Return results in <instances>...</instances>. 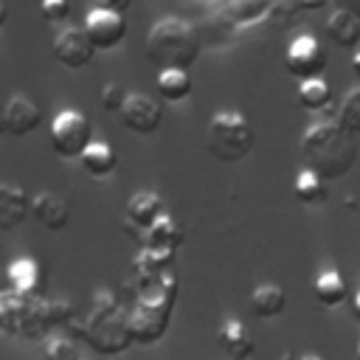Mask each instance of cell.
Listing matches in <instances>:
<instances>
[{"mask_svg": "<svg viewBox=\"0 0 360 360\" xmlns=\"http://www.w3.org/2000/svg\"><path fill=\"white\" fill-rule=\"evenodd\" d=\"M357 360H360V346H357Z\"/></svg>", "mask_w": 360, "mask_h": 360, "instance_id": "cell-40", "label": "cell"}, {"mask_svg": "<svg viewBox=\"0 0 360 360\" xmlns=\"http://www.w3.org/2000/svg\"><path fill=\"white\" fill-rule=\"evenodd\" d=\"M292 191H295L298 202L312 205V208H315V205H323V202H326V197H329L323 177H318V174H315V172H309V169H301V172L295 174Z\"/></svg>", "mask_w": 360, "mask_h": 360, "instance_id": "cell-22", "label": "cell"}, {"mask_svg": "<svg viewBox=\"0 0 360 360\" xmlns=\"http://www.w3.org/2000/svg\"><path fill=\"white\" fill-rule=\"evenodd\" d=\"M278 360H298V357H295V354H292V352H284V354H281V357H278Z\"/></svg>", "mask_w": 360, "mask_h": 360, "instance_id": "cell-38", "label": "cell"}, {"mask_svg": "<svg viewBox=\"0 0 360 360\" xmlns=\"http://www.w3.org/2000/svg\"><path fill=\"white\" fill-rule=\"evenodd\" d=\"M87 343H93L104 354H115L132 343V335H129L127 323L112 329V312H96L90 326H87Z\"/></svg>", "mask_w": 360, "mask_h": 360, "instance_id": "cell-10", "label": "cell"}, {"mask_svg": "<svg viewBox=\"0 0 360 360\" xmlns=\"http://www.w3.org/2000/svg\"><path fill=\"white\" fill-rule=\"evenodd\" d=\"M158 96L163 101H183L191 96V76L188 70H160L158 76Z\"/></svg>", "mask_w": 360, "mask_h": 360, "instance_id": "cell-23", "label": "cell"}, {"mask_svg": "<svg viewBox=\"0 0 360 360\" xmlns=\"http://www.w3.org/2000/svg\"><path fill=\"white\" fill-rule=\"evenodd\" d=\"M357 141L338 121H315L301 135V155L307 169L323 180L346 177L357 163Z\"/></svg>", "mask_w": 360, "mask_h": 360, "instance_id": "cell-1", "label": "cell"}, {"mask_svg": "<svg viewBox=\"0 0 360 360\" xmlns=\"http://www.w3.org/2000/svg\"><path fill=\"white\" fill-rule=\"evenodd\" d=\"M135 0H96V8H104V11H112V14H127L132 8Z\"/></svg>", "mask_w": 360, "mask_h": 360, "instance_id": "cell-31", "label": "cell"}, {"mask_svg": "<svg viewBox=\"0 0 360 360\" xmlns=\"http://www.w3.org/2000/svg\"><path fill=\"white\" fill-rule=\"evenodd\" d=\"M84 34H87V39L93 42L96 51H112L127 37V22H124L121 14H112V11H104V8H93L84 17Z\"/></svg>", "mask_w": 360, "mask_h": 360, "instance_id": "cell-7", "label": "cell"}, {"mask_svg": "<svg viewBox=\"0 0 360 360\" xmlns=\"http://www.w3.org/2000/svg\"><path fill=\"white\" fill-rule=\"evenodd\" d=\"M45 360H79V352H76V346L70 340L53 338L45 346Z\"/></svg>", "mask_w": 360, "mask_h": 360, "instance_id": "cell-29", "label": "cell"}, {"mask_svg": "<svg viewBox=\"0 0 360 360\" xmlns=\"http://www.w3.org/2000/svg\"><path fill=\"white\" fill-rule=\"evenodd\" d=\"M39 11L48 22H62L70 17V3L68 0H42L39 3Z\"/></svg>", "mask_w": 360, "mask_h": 360, "instance_id": "cell-30", "label": "cell"}, {"mask_svg": "<svg viewBox=\"0 0 360 360\" xmlns=\"http://www.w3.org/2000/svg\"><path fill=\"white\" fill-rule=\"evenodd\" d=\"M0 135H6V104L0 101Z\"/></svg>", "mask_w": 360, "mask_h": 360, "instance_id": "cell-36", "label": "cell"}, {"mask_svg": "<svg viewBox=\"0 0 360 360\" xmlns=\"http://www.w3.org/2000/svg\"><path fill=\"white\" fill-rule=\"evenodd\" d=\"M127 98H129V93H127L124 84H118V82H107L104 90H101V107H104L107 112H121L124 104H127Z\"/></svg>", "mask_w": 360, "mask_h": 360, "instance_id": "cell-28", "label": "cell"}, {"mask_svg": "<svg viewBox=\"0 0 360 360\" xmlns=\"http://www.w3.org/2000/svg\"><path fill=\"white\" fill-rule=\"evenodd\" d=\"M298 11H301L298 0H270L267 20H270V22H276L278 28H287V25H292V20H295V14H298Z\"/></svg>", "mask_w": 360, "mask_h": 360, "instance_id": "cell-27", "label": "cell"}, {"mask_svg": "<svg viewBox=\"0 0 360 360\" xmlns=\"http://www.w3.org/2000/svg\"><path fill=\"white\" fill-rule=\"evenodd\" d=\"M8 281H11V290L17 295H34L37 287H39V281H42L39 264L34 259H17V262H11Z\"/></svg>", "mask_w": 360, "mask_h": 360, "instance_id": "cell-20", "label": "cell"}, {"mask_svg": "<svg viewBox=\"0 0 360 360\" xmlns=\"http://www.w3.org/2000/svg\"><path fill=\"white\" fill-rule=\"evenodd\" d=\"M31 217L48 231H62L70 219V208L56 191H39L37 197H31Z\"/></svg>", "mask_w": 360, "mask_h": 360, "instance_id": "cell-12", "label": "cell"}, {"mask_svg": "<svg viewBox=\"0 0 360 360\" xmlns=\"http://www.w3.org/2000/svg\"><path fill=\"white\" fill-rule=\"evenodd\" d=\"M352 312H354V318H357V323H360V292H357L354 301H352Z\"/></svg>", "mask_w": 360, "mask_h": 360, "instance_id": "cell-35", "label": "cell"}, {"mask_svg": "<svg viewBox=\"0 0 360 360\" xmlns=\"http://www.w3.org/2000/svg\"><path fill=\"white\" fill-rule=\"evenodd\" d=\"M298 360H323L321 354H304V357H298Z\"/></svg>", "mask_w": 360, "mask_h": 360, "instance_id": "cell-39", "label": "cell"}, {"mask_svg": "<svg viewBox=\"0 0 360 360\" xmlns=\"http://www.w3.org/2000/svg\"><path fill=\"white\" fill-rule=\"evenodd\" d=\"M326 3H332V0H298V6H301V8H307V11H315V8H323Z\"/></svg>", "mask_w": 360, "mask_h": 360, "instance_id": "cell-33", "label": "cell"}, {"mask_svg": "<svg viewBox=\"0 0 360 360\" xmlns=\"http://www.w3.org/2000/svg\"><path fill=\"white\" fill-rule=\"evenodd\" d=\"M284 68L298 82L321 79V73L326 70V51H323V45L315 37L301 34V37H295L290 42V48L284 53Z\"/></svg>", "mask_w": 360, "mask_h": 360, "instance_id": "cell-6", "label": "cell"}, {"mask_svg": "<svg viewBox=\"0 0 360 360\" xmlns=\"http://www.w3.org/2000/svg\"><path fill=\"white\" fill-rule=\"evenodd\" d=\"M42 124V110L28 96H11L6 101V135L25 138Z\"/></svg>", "mask_w": 360, "mask_h": 360, "instance_id": "cell-11", "label": "cell"}, {"mask_svg": "<svg viewBox=\"0 0 360 360\" xmlns=\"http://www.w3.org/2000/svg\"><path fill=\"white\" fill-rule=\"evenodd\" d=\"M82 166L93 174V177H107L115 172L118 166V158H115V149L104 141H93L90 149L82 155Z\"/></svg>", "mask_w": 360, "mask_h": 360, "instance_id": "cell-21", "label": "cell"}, {"mask_svg": "<svg viewBox=\"0 0 360 360\" xmlns=\"http://www.w3.org/2000/svg\"><path fill=\"white\" fill-rule=\"evenodd\" d=\"M6 20H8V8H6V3L0 0V28L6 25Z\"/></svg>", "mask_w": 360, "mask_h": 360, "instance_id": "cell-37", "label": "cell"}, {"mask_svg": "<svg viewBox=\"0 0 360 360\" xmlns=\"http://www.w3.org/2000/svg\"><path fill=\"white\" fill-rule=\"evenodd\" d=\"M219 346H222V352H225L231 360H248V357L253 354V349H256V343H253L248 326H245L242 321H236V318H228V321L219 326Z\"/></svg>", "mask_w": 360, "mask_h": 360, "instance_id": "cell-16", "label": "cell"}, {"mask_svg": "<svg viewBox=\"0 0 360 360\" xmlns=\"http://www.w3.org/2000/svg\"><path fill=\"white\" fill-rule=\"evenodd\" d=\"M352 70H354V76H357V82H360V51L352 56Z\"/></svg>", "mask_w": 360, "mask_h": 360, "instance_id": "cell-34", "label": "cell"}, {"mask_svg": "<svg viewBox=\"0 0 360 360\" xmlns=\"http://www.w3.org/2000/svg\"><path fill=\"white\" fill-rule=\"evenodd\" d=\"M267 8H270V0H233L231 17L239 22H250V20H259L262 14L267 17Z\"/></svg>", "mask_w": 360, "mask_h": 360, "instance_id": "cell-26", "label": "cell"}, {"mask_svg": "<svg viewBox=\"0 0 360 360\" xmlns=\"http://www.w3.org/2000/svg\"><path fill=\"white\" fill-rule=\"evenodd\" d=\"M149 290L141 292L138 304L132 307V312L127 315V326L132 340L149 346L158 343L169 326V315L177 298V281L172 276V270H166L155 284H146Z\"/></svg>", "mask_w": 360, "mask_h": 360, "instance_id": "cell-3", "label": "cell"}, {"mask_svg": "<svg viewBox=\"0 0 360 360\" xmlns=\"http://www.w3.org/2000/svg\"><path fill=\"white\" fill-rule=\"evenodd\" d=\"M93 56H96V48H93V42L87 39L84 28L68 25V28H62V31L53 37V59H56L59 65L76 70V68L90 65Z\"/></svg>", "mask_w": 360, "mask_h": 360, "instance_id": "cell-8", "label": "cell"}, {"mask_svg": "<svg viewBox=\"0 0 360 360\" xmlns=\"http://www.w3.org/2000/svg\"><path fill=\"white\" fill-rule=\"evenodd\" d=\"M28 214H31L28 194L14 183H0V231H11L22 225Z\"/></svg>", "mask_w": 360, "mask_h": 360, "instance_id": "cell-13", "label": "cell"}, {"mask_svg": "<svg viewBox=\"0 0 360 360\" xmlns=\"http://www.w3.org/2000/svg\"><path fill=\"white\" fill-rule=\"evenodd\" d=\"M93 143V127L84 112L62 110L51 121V146L62 158H82Z\"/></svg>", "mask_w": 360, "mask_h": 360, "instance_id": "cell-5", "label": "cell"}, {"mask_svg": "<svg viewBox=\"0 0 360 360\" xmlns=\"http://www.w3.org/2000/svg\"><path fill=\"white\" fill-rule=\"evenodd\" d=\"M118 115H121V124L135 135H152L163 121L160 104L141 93H129V98Z\"/></svg>", "mask_w": 360, "mask_h": 360, "instance_id": "cell-9", "label": "cell"}, {"mask_svg": "<svg viewBox=\"0 0 360 360\" xmlns=\"http://www.w3.org/2000/svg\"><path fill=\"white\" fill-rule=\"evenodd\" d=\"M326 37L338 48H346V51L357 48L360 45V17L335 8L329 14V20H326Z\"/></svg>", "mask_w": 360, "mask_h": 360, "instance_id": "cell-17", "label": "cell"}, {"mask_svg": "<svg viewBox=\"0 0 360 360\" xmlns=\"http://www.w3.org/2000/svg\"><path fill=\"white\" fill-rule=\"evenodd\" d=\"M180 242H183V231L177 228V222H174L169 214H163V217L146 231V236H143V250L158 253V256H174V250L180 248Z\"/></svg>", "mask_w": 360, "mask_h": 360, "instance_id": "cell-14", "label": "cell"}, {"mask_svg": "<svg viewBox=\"0 0 360 360\" xmlns=\"http://www.w3.org/2000/svg\"><path fill=\"white\" fill-rule=\"evenodd\" d=\"M312 295L321 307L326 309H335V307H343L346 298H349V287H346V278L338 273V270H323L315 284H312Z\"/></svg>", "mask_w": 360, "mask_h": 360, "instance_id": "cell-18", "label": "cell"}, {"mask_svg": "<svg viewBox=\"0 0 360 360\" xmlns=\"http://www.w3.org/2000/svg\"><path fill=\"white\" fill-rule=\"evenodd\" d=\"M127 222L135 225V228H143L149 231L160 217H163V200L155 194V191H135L129 200H127Z\"/></svg>", "mask_w": 360, "mask_h": 360, "instance_id": "cell-15", "label": "cell"}, {"mask_svg": "<svg viewBox=\"0 0 360 360\" xmlns=\"http://www.w3.org/2000/svg\"><path fill=\"white\" fill-rule=\"evenodd\" d=\"M284 307H287V295H284V290L278 284H259L250 292V312L256 318H262V321L281 315Z\"/></svg>", "mask_w": 360, "mask_h": 360, "instance_id": "cell-19", "label": "cell"}, {"mask_svg": "<svg viewBox=\"0 0 360 360\" xmlns=\"http://www.w3.org/2000/svg\"><path fill=\"white\" fill-rule=\"evenodd\" d=\"M146 59L163 70H186L202 51L200 31L180 17L158 20L146 34Z\"/></svg>", "mask_w": 360, "mask_h": 360, "instance_id": "cell-2", "label": "cell"}, {"mask_svg": "<svg viewBox=\"0 0 360 360\" xmlns=\"http://www.w3.org/2000/svg\"><path fill=\"white\" fill-rule=\"evenodd\" d=\"M205 149L219 163H239L253 149V127L242 112L222 110L205 127Z\"/></svg>", "mask_w": 360, "mask_h": 360, "instance_id": "cell-4", "label": "cell"}, {"mask_svg": "<svg viewBox=\"0 0 360 360\" xmlns=\"http://www.w3.org/2000/svg\"><path fill=\"white\" fill-rule=\"evenodd\" d=\"M335 121H338L349 135H360V87H352V90L343 96Z\"/></svg>", "mask_w": 360, "mask_h": 360, "instance_id": "cell-25", "label": "cell"}, {"mask_svg": "<svg viewBox=\"0 0 360 360\" xmlns=\"http://www.w3.org/2000/svg\"><path fill=\"white\" fill-rule=\"evenodd\" d=\"M340 11H349V14H354V17H360V0H332Z\"/></svg>", "mask_w": 360, "mask_h": 360, "instance_id": "cell-32", "label": "cell"}, {"mask_svg": "<svg viewBox=\"0 0 360 360\" xmlns=\"http://www.w3.org/2000/svg\"><path fill=\"white\" fill-rule=\"evenodd\" d=\"M298 101H301L304 110H312V112L329 107V101H332V87H329V82H326V79L301 82V84H298Z\"/></svg>", "mask_w": 360, "mask_h": 360, "instance_id": "cell-24", "label": "cell"}]
</instances>
